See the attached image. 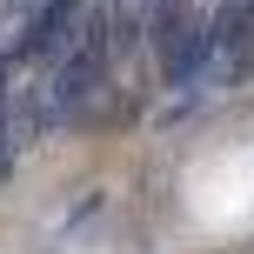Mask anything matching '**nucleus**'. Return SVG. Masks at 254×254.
<instances>
[{
  "label": "nucleus",
  "instance_id": "1",
  "mask_svg": "<svg viewBox=\"0 0 254 254\" xmlns=\"http://www.w3.org/2000/svg\"><path fill=\"white\" fill-rule=\"evenodd\" d=\"M154 47H161V67L174 87H188L207 61H214V20L194 13V0H154Z\"/></svg>",
  "mask_w": 254,
  "mask_h": 254
},
{
  "label": "nucleus",
  "instance_id": "2",
  "mask_svg": "<svg viewBox=\"0 0 254 254\" xmlns=\"http://www.w3.org/2000/svg\"><path fill=\"white\" fill-rule=\"evenodd\" d=\"M87 27H94L87 0H47L34 13V27H27V54L34 61H61V54H74L87 40Z\"/></svg>",
  "mask_w": 254,
  "mask_h": 254
}]
</instances>
